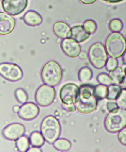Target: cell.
<instances>
[{
  "instance_id": "cell-1",
  "label": "cell",
  "mask_w": 126,
  "mask_h": 152,
  "mask_svg": "<svg viewBox=\"0 0 126 152\" xmlns=\"http://www.w3.org/2000/svg\"><path fill=\"white\" fill-rule=\"evenodd\" d=\"M94 87L88 84H83L79 87L75 104L77 111L81 114H90L97 107L98 100L94 94Z\"/></svg>"
},
{
  "instance_id": "cell-2",
  "label": "cell",
  "mask_w": 126,
  "mask_h": 152,
  "mask_svg": "<svg viewBox=\"0 0 126 152\" xmlns=\"http://www.w3.org/2000/svg\"><path fill=\"white\" fill-rule=\"evenodd\" d=\"M41 76L45 84L52 87H56L62 81V68L56 61L50 60L47 62L42 68Z\"/></svg>"
},
{
  "instance_id": "cell-3",
  "label": "cell",
  "mask_w": 126,
  "mask_h": 152,
  "mask_svg": "<svg viewBox=\"0 0 126 152\" xmlns=\"http://www.w3.org/2000/svg\"><path fill=\"white\" fill-rule=\"evenodd\" d=\"M105 47L110 57L118 58L124 55L126 50V40L124 35L119 32H113L105 41Z\"/></svg>"
},
{
  "instance_id": "cell-4",
  "label": "cell",
  "mask_w": 126,
  "mask_h": 152,
  "mask_svg": "<svg viewBox=\"0 0 126 152\" xmlns=\"http://www.w3.org/2000/svg\"><path fill=\"white\" fill-rule=\"evenodd\" d=\"M40 131L46 142L49 144H53L60 136L61 124L56 117L48 116L42 121Z\"/></svg>"
},
{
  "instance_id": "cell-5",
  "label": "cell",
  "mask_w": 126,
  "mask_h": 152,
  "mask_svg": "<svg viewBox=\"0 0 126 152\" xmlns=\"http://www.w3.org/2000/svg\"><path fill=\"white\" fill-rule=\"evenodd\" d=\"M105 129L111 133L120 132L126 126V110L118 108L110 112L104 121Z\"/></svg>"
},
{
  "instance_id": "cell-6",
  "label": "cell",
  "mask_w": 126,
  "mask_h": 152,
  "mask_svg": "<svg viewBox=\"0 0 126 152\" xmlns=\"http://www.w3.org/2000/svg\"><path fill=\"white\" fill-rule=\"evenodd\" d=\"M88 56L92 65L98 69L104 67L108 60V54L104 46L100 42L91 45L89 50Z\"/></svg>"
},
{
  "instance_id": "cell-7",
  "label": "cell",
  "mask_w": 126,
  "mask_h": 152,
  "mask_svg": "<svg viewBox=\"0 0 126 152\" xmlns=\"http://www.w3.org/2000/svg\"><path fill=\"white\" fill-rule=\"evenodd\" d=\"M56 96V92L53 87L46 85L40 86L35 94L36 102L39 105L46 107L53 102Z\"/></svg>"
},
{
  "instance_id": "cell-8",
  "label": "cell",
  "mask_w": 126,
  "mask_h": 152,
  "mask_svg": "<svg viewBox=\"0 0 126 152\" xmlns=\"http://www.w3.org/2000/svg\"><path fill=\"white\" fill-rule=\"evenodd\" d=\"M0 74L4 79L11 82H17L23 77L21 68L14 63H4L0 65Z\"/></svg>"
},
{
  "instance_id": "cell-9",
  "label": "cell",
  "mask_w": 126,
  "mask_h": 152,
  "mask_svg": "<svg viewBox=\"0 0 126 152\" xmlns=\"http://www.w3.org/2000/svg\"><path fill=\"white\" fill-rule=\"evenodd\" d=\"M79 87L76 84H65L60 90L59 96L62 104H75L78 95Z\"/></svg>"
},
{
  "instance_id": "cell-10",
  "label": "cell",
  "mask_w": 126,
  "mask_h": 152,
  "mask_svg": "<svg viewBox=\"0 0 126 152\" xmlns=\"http://www.w3.org/2000/svg\"><path fill=\"white\" fill-rule=\"evenodd\" d=\"M28 5V0H2L4 11L13 16L19 15L24 11Z\"/></svg>"
},
{
  "instance_id": "cell-11",
  "label": "cell",
  "mask_w": 126,
  "mask_h": 152,
  "mask_svg": "<svg viewBox=\"0 0 126 152\" xmlns=\"http://www.w3.org/2000/svg\"><path fill=\"white\" fill-rule=\"evenodd\" d=\"M25 128L21 124H10L3 130L2 135L4 138L10 141L17 140L24 135Z\"/></svg>"
},
{
  "instance_id": "cell-12",
  "label": "cell",
  "mask_w": 126,
  "mask_h": 152,
  "mask_svg": "<svg viewBox=\"0 0 126 152\" xmlns=\"http://www.w3.org/2000/svg\"><path fill=\"white\" fill-rule=\"evenodd\" d=\"M61 47L66 55L71 58L78 57L81 52L80 44L73 38H67L63 40Z\"/></svg>"
},
{
  "instance_id": "cell-13",
  "label": "cell",
  "mask_w": 126,
  "mask_h": 152,
  "mask_svg": "<svg viewBox=\"0 0 126 152\" xmlns=\"http://www.w3.org/2000/svg\"><path fill=\"white\" fill-rule=\"evenodd\" d=\"M40 109L33 102L25 103L20 107L18 115L20 118L26 121L33 120L39 115Z\"/></svg>"
},
{
  "instance_id": "cell-14",
  "label": "cell",
  "mask_w": 126,
  "mask_h": 152,
  "mask_svg": "<svg viewBox=\"0 0 126 152\" xmlns=\"http://www.w3.org/2000/svg\"><path fill=\"white\" fill-rule=\"evenodd\" d=\"M16 26V20L14 17L7 13L0 12V34L5 35L11 34Z\"/></svg>"
},
{
  "instance_id": "cell-15",
  "label": "cell",
  "mask_w": 126,
  "mask_h": 152,
  "mask_svg": "<svg viewBox=\"0 0 126 152\" xmlns=\"http://www.w3.org/2000/svg\"><path fill=\"white\" fill-rule=\"evenodd\" d=\"M55 35L61 39H66L71 37V28L65 22L58 21L55 22L53 27Z\"/></svg>"
},
{
  "instance_id": "cell-16",
  "label": "cell",
  "mask_w": 126,
  "mask_h": 152,
  "mask_svg": "<svg viewBox=\"0 0 126 152\" xmlns=\"http://www.w3.org/2000/svg\"><path fill=\"white\" fill-rule=\"evenodd\" d=\"M71 37L77 42L81 43L87 40L90 37V34L86 31L83 26L77 25L72 27Z\"/></svg>"
},
{
  "instance_id": "cell-17",
  "label": "cell",
  "mask_w": 126,
  "mask_h": 152,
  "mask_svg": "<svg viewBox=\"0 0 126 152\" xmlns=\"http://www.w3.org/2000/svg\"><path fill=\"white\" fill-rule=\"evenodd\" d=\"M24 23L28 26H36L40 25L43 22V18L39 13L33 11H29L24 14Z\"/></svg>"
},
{
  "instance_id": "cell-18",
  "label": "cell",
  "mask_w": 126,
  "mask_h": 152,
  "mask_svg": "<svg viewBox=\"0 0 126 152\" xmlns=\"http://www.w3.org/2000/svg\"><path fill=\"white\" fill-rule=\"evenodd\" d=\"M125 75L124 71L121 67H117L108 73L111 84L119 85L124 79Z\"/></svg>"
},
{
  "instance_id": "cell-19",
  "label": "cell",
  "mask_w": 126,
  "mask_h": 152,
  "mask_svg": "<svg viewBox=\"0 0 126 152\" xmlns=\"http://www.w3.org/2000/svg\"><path fill=\"white\" fill-rule=\"evenodd\" d=\"M30 144L33 147H41L44 145L45 140L42 133L34 131L31 134L29 137Z\"/></svg>"
},
{
  "instance_id": "cell-20",
  "label": "cell",
  "mask_w": 126,
  "mask_h": 152,
  "mask_svg": "<svg viewBox=\"0 0 126 152\" xmlns=\"http://www.w3.org/2000/svg\"><path fill=\"white\" fill-rule=\"evenodd\" d=\"M30 140L27 136L23 135L16 140V145L18 151L22 152L27 151L29 148Z\"/></svg>"
},
{
  "instance_id": "cell-21",
  "label": "cell",
  "mask_w": 126,
  "mask_h": 152,
  "mask_svg": "<svg viewBox=\"0 0 126 152\" xmlns=\"http://www.w3.org/2000/svg\"><path fill=\"white\" fill-rule=\"evenodd\" d=\"M108 93V88L106 86L101 84L94 87V94L97 100H102L107 98Z\"/></svg>"
},
{
  "instance_id": "cell-22",
  "label": "cell",
  "mask_w": 126,
  "mask_h": 152,
  "mask_svg": "<svg viewBox=\"0 0 126 152\" xmlns=\"http://www.w3.org/2000/svg\"><path fill=\"white\" fill-rule=\"evenodd\" d=\"M93 76V71L89 67H84L81 69L78 73L79 80L83 83L90 81Z\"/></svg>"
},
{
  "instance_id": "cell-23",
  "label": "cell",
  "mask_w": 126,
  "mask_h": 152,
  "mask_svg": "<svg viewBox=\"0 0 126 152\" xmlns=\"http://www.w3.org/2000/svg\"><path fill=\"white\" fill-rule=\"evenodd\" d=\"M53 147L59 151H66L70 150L71 144L68 140L65 138L58 139L53 143Z\"/></svg>"
},
{
  "instance_id": "cell-24",
  "label": "cell",
  "mask_w": 126,
  "mask_h": 152,
  "mask_svg": "<svg viewBox=\"0 0 126 152\" xmlns=\"http://www.w3.org/2000/svg\"><path fill=\"white\" fill-rule=\"evenodd\" d=\"M108 93L107 98L109 100H116L122 89L120 85L111 84L108 87Z\"/></svg>"
},
{
  "instance_id": "cell-25",
  "label": "cell",
  "mask_w": 126,
  "mask_h": 152,
  "mask_svg": "<svg viewBox=\"0 0 126 152\" xmlns=\"http://www.w3.org/2000/svg\"><path fill=\"white\" fill-rule=\"evenodd\" d=\"M14 95L16 99L20 104H24L27 102L28 99L27 93L22 88H19L16 89Z\"/></svg>"
},
{
  "instance_id": "cell-26",
  "label": "cell",
  "mask_w": 126,
  "mask_h": 152,
  "mask_svg": "<svg viewBox=\"0 0 126 152\" xmlns=\"http://www.w3.org/2000/svg\"><path fill=\"white\" fill-rule=\"evenodd\" d=\"M83 26L86 31L90 34H94L97 29L96 22L91 20H86L83 23Z\"/></svg>"
},
{
  "instance_id": "cell-27",
  "label": "cell",
  "mask_w": 126,
  "mask_h": 152,
  "mask_svg": "<svg viewBox=\"0 0 126 152\" xmlns=\"http://www.w3.org/2000/svg\"><path fill=\"white\" fill-rule=\"evenodd\" d=\"M109 27L110 30L113 32L121 31L123 28L122 22L119 19H113L110 22Z\"/></svg>"
},
{
  "instance_id": "cell-28",
  "label": "cell",
  "mask_w": 126,
  "mask_h": 152,
  "mask_svg": "<svg viewBox=\"0 0 126 152\" xmlns=\"http://www.w3.org/2000/svg\"><path fill=\"white\" fill-rule=\"evenodd\" d=\"M116 100L118 107L126 110V89H122Z\"/></svg>"
},
{
  "instance_id": "cell-29",
  "label": "cell",
  "mask_w": 126,
  "mask_h": 152,
  "mask_svg": "<svg viewBox=\"0 0 126 152\" xmlns=\"http://www.w3.org/2000/svg\"><path fill=\"white\" fill-rule=\"evenodd\" d=\"M98 82L102 85L109 86L111 84L110 79L108 75L106 73L99 74L96 78Z\"/></svg>"
},
{
  "instance_id": "cell-30",
  "label": "cell",
  "mask_w": 126,
  "mask_h": 152,
  "mask_svg": "<svg viewBox=\"0 0 126 152\" xmlns=\"http://www.w3.org/2000/svg\"><path fill=\"white\" fill-rule=\"evenodd\" d=\"M118 64V60L116 58L110 57L107 61L105 67L107 70L109 71L117 67Z\"/></svg>"
},
{
  "instance_id": "cell-31",
  "label": "cell",
  "mask_w": 126,
  "mask_h": 152,
  "mask_svg": "<svg viewBox=\"0 0 126 152\" xmlns=\"http://www.w3.org/2000/svg\"><path fill=\"white\" fill-rule=\"evenodd\" d=\"M118 138L121 144L126 146V127L119 132Z\"/></svg>"
},
{
  "instance_id": "cell-32",
  "label": "cell",
  "mask_w": 126,
  "mask_h": 152,
  "mask_svg": "<svg viewBox=\"0 0 126 152\" xmlns=\"http://www.w3.org/2000/svg\"><path fill=\"white\" fill-rule=\"evenodd\" d=\"M62 107L64 110L70 113H75L77 110L76 104H66L62 103Z\"/></svg>"
},
{
  "instance_id": "cell-33",
  "label": "cell",
  "mask_w": 126,
  "mask_h": 152,
  "mask_svg": "<svg viewBox=\"0 0 126 152\" xmlns=\"http://www.w3.org/2000/svg\"><path fill=\"white\" fill-rule=\"evenodd\" d=\"M107 108L108 111L111 112L118 108L117 103L114 102H109L107 104Z\"/></svg>"
},
{
  "instance_id": "cell-34",
  "label": "cell",
  "mask_w": 126,
  "mask_h": 152,
  "mask_svg": "<svg viewBox=\"0 0 126 152\" xmlns=\"http://www.w3.org/2000/svg\"><path fill=\"white\" fill-rule=\"evenodd\" d=\"M81 2L84 5H90L95 3L97 0H80Z\"/></svg>"
},
{
  "instance_id": "cell-35",
  "label": "cell",
  "mask_w": 126,
  "mask_h": 152,
  "mask_svg": "<svg viewBox=\"0 0 126 152\" xmlns=\"http://www.w3.org/2000/svg\"><path fill=\"white\" fill-rule=\"evenodd\" d=\"M27 152H42V150L40 147H33L29 148Z\"/></svg>"
},
{
  "instance_id": "cell-36",
  "label": "cell",
  "mask_w": 126,
  "mask_h": 152,
  "mask_svg": "<svg viewBox=\"0 0 126 152\" xmlns=\"http://www.w3.org/2000/svg\"><path fill=\"white\" fill-rule=\"evenodd\" d=\"M119 85L122 89H126V75L125 76L122 82Z\"/></svg>"
},
{
  "instance_id": "cell-37",
  "label": "cell",
  "mask_w": 126,
  "mask_h": 152,
  "mask_svg": "<svg viewBox=\"0 0 126 152\" xmlns=\"http://www.w3.org/2000/svg\"><path fill=\"white\" fill-rule=\"evenodd\" d=\"M102 1L108 3L115 4L122 2L124 0H102Z\"/></svg>"
},
{
  "instance_id": "cell-38",
  "label": "cell",
  "mask_w": 126,
  "mask_h": 152,
  "mask_svg": "<svg viewBox=\"0 0 126 152\" xmlns=\"http://www.w3.org/2000/svg\"><path fill=\"white\" fill-rule=\"evenodd\" d=\"M87 56L88 55L87 53L84 52V51L81 53L80 55H79V57L82 60L86 59L87 58Z\"/></svg>"
},
{
  "instance_id": "cell-39",
  "label": "cell",
  "mask_w": 126,
  "mask_h": 152,
  "mask_svg": "<svg viewBox=\"0 0 126 152\" xmlns=\"http://www.w3.org/2000/svg\"><path fill=\"white\" fill-rule=\"evenodd\" d=\"M20 107L18 105L14 106L13 107V111H14V113H18L19 111Z\"/></svg>"
},
{
  "instance_id": "cell-40",
  "label": "cell",
  "mask_w": 126,
  "mask_h": 152,
  "mask_svg": "<svg viewBox=\"0 0 126 152\" xmlns=\"http://www.w3.org/2000/svg\"><path fill=\"white\" fill-rule=\"evenodd\" d=\"M122 60L124 63L126 64V51L125 53H124V55H123Z\"/></svg>"
},
{
  "instance_id": "cell-41",
  "label": "cell",
  "mask_w": 126,
  "mask_h": 152,
  "mask_svg": "<svg viewBox=\"0 0 126 152\" xmlns=\"http://www.w3.org/2000/svg\"><path fill=\"white\" fill-rule=\"evenodd\" d=\"M124 71L125 74V75H126V67L125 68Z\"/></svg>"
}]
</instances>
